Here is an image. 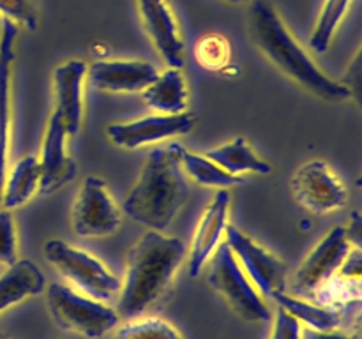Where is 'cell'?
<instances>
[{
    "instance_id": "1",
    "label": "cell",
    "mask_w": 362,
    "mask_h": 339,
    "mask_svg": "<svg viewBox=\"0 0 362 339\" xmlns=\"http://www.w3.org/2000/svg\"><path fill=\"white\" fill-rule=\"evenodd\" d=\"M186 256V246L177 237H166L156 230L144 233L127 253L117 304L119 316L131 320L156 306L172 286Z\"/></svg>"
},
{
    "instance_id": "2",
    "label": "cell",
    "mask_w": 362,
    "mask_h": 339,
    "mask_svg": "<svg viewBox=\"0 0 362 339\" xmlns=\"http://www.w3.org/2000/svg\"><path fill=\"white\" fill-rule=\"evenodd\" d=\"M250 35L257 48L283 74L313 95L331 102H341L352 97V92L343 81L332 80L318 69L306 49L288 30L278 11L267 0L251 2Z\"/></svg>"
},
{
    "instance_id": "3",
    "label": "cell",
    "mask_w": 362,
    "mask_h": 339,
    "mask_svg": "<svg viewBox=\"0 0 362 339\" xmlns=\"http://www.w3.org/2000/svg\"><path fill=\"white\" fill-rule=\"evenodd\" d=\"M180 143L151 150L136 186L122 208L133 221L161 232L175 219L189 198V184L180 162Z\"/></svg>"
},
{
    "instance_id": "4",
    "label": "cell",
    "mask_w": 362,
    "mask_h": 339,
    "mask_svg": "<svg viewBox=\"0 0 362 339\" xmlns=\"http://www.w3.org/2000/svg\"><path fill=\"white\" fill-rule=\"evenodd\" d=\"M209 282L230 309L250 323H267L272 314L257 286L237 261L228 244L221 242L211 256Z\"/></svg>"
},
{
    "instance_id": "5",
    "label": "cell",
    "mask_w": 362,
    "mask_h": 339,
    "mask_svg": "<svg viewBox=\"0 0 362 339\" xmlns=\"http://www.w3.org/2000/svg\"><path fill=\"white\" fill-rule=\"evenodd\" d=\"M48 306L60 328L76 332L88 339L103 338L120 321L117 309L62 282L49 285Z\"/></svg>"
},
{
    "instance_id": "6",
    "label": "cell",
    "mask_w": 362,
    "mask_h": 339,
    "mask_svg": "<svg viewBox=\"0 0 362 339\" xmlns=\"http://www.w3.org/2000/svg\"><path fill=\"white\" fill-rule=\"evenodd\" d=\"M45 258L67 281L83 292V295L105 302L120 292V279L113 275L98 258L64 240H48L45 244Z\"/></svg>"
},
{
    "instance_id": "7",
    "label": "cell",
    "mask_w": 362,
    "mask_h": 339,
    "mask_svg": "<svg viewBox=\"0 0 362 339\" xmlns=\"http://www.w3.org/2000/svg\"><path fill=\"white\" fill-rule=\"evenodd\" d=\"M225 239L262 297L274 299L276 293L285 292L286 267L276 254L233 225L226 226Z\"/></svg>"
},
{
    "instance_id": "8",
    "label": "cell",
    "mask_w": 362,
    "mask_h": 339,
    "mask_svg": "<svg viewBox=\"0 0 362 339\" xmlns=\"http://www.w3.org/2000/svg\"><path fill=\"white\" fill-rule=\"evenodd\" d=\"M119 207L99 177H87L71 212V228L78 237L112 235L120 226Z\"/></svg>"
},
{
    "instance_id": "9",
    "label": "cell",
    "mask_w": 362,
    "mask_h": 339,
    "mask_svg": "<svg viewBox=\"0 0 362 339\" xmlns=\"http://www.w3.org/2000/svg\"><path fill=\"white\" fill-rule=\"evenodd\" d=\"M350 251L352 242L346 235L345 226L332 228L299 265L292 278V292L304 297L315 295L320 286L338 274Z\"/></svg>"
},
{
    "instance_id": "10",
    "label": "cell",
    "mask_w": 362,
    "mask_h": 339,
    "mask_svg": "<svg viewBox=\"0 0 362 339\" xmlns=\"http://www.w3.org/2000/svg\"><path fill=\"white\" fill-rule=\"evenodd\" d=\"M296 200L313 214H329L339 210L349 201V193L339 177L324 161L306 162L292 179Z\"/></svg>"
},
{
    "instance_id": "11",
    "label": "cell",
    "mask_w": 362,
    "mask_h": 339,
    "mask_svg": "<svg viewBox=\"0 0 362 339\" xmlns=\"http://www.w3.org/2000/svg\"><path fill=\"white\" fill-rule=\"evenodd\" d=\"M193 127L194 117L191 113H158L131 122L112 124L108 127V136L117 147L133 150L156 141L184 136L191 133Z\"/></svg>"
},
{
    "instance_id": "12",
    "label": "cell",
    "mask_w": 362,
    "mask_h": 339,
    "mask_svg": "<svg viewBox=\"0 0 362 339\" xmlns=\"http://www.w3.org/2000/svg\"><path fill=\"white\" fill-rule=\"evenodd\" d=\"M141 23L165 64L173 69L184 66V39L168 0H136Z\"/></svg>"
},
{
    "instance_id": "13",
    "label": "cell",
    "mask_w": 362,
    "mask_h": 339,
    "mask_svg": "<svg viewBox=\"0 0 362 339\" xmlns=\"http://www.w3.org/2000/svg\"><path fill=\"white\" fill-rule=\"evenodd\" d=\"M228 210H230V193L226 189H219L214 194L207 208L198 221L197 232H194L193 242L189 249V275L198 278L204 270L205 263L211 260L214 251L221 244L225 237V230L228 226Z\"/></svg>"
},
{
    "instance_id": "14",
    "label": "cell",
    "mask_w": 362,
    "mask_h": 339,
    "mask_svg": "<svg viewBox=\"0 0 362 339\" xmlns=\"http://www.w3.org/2000/svg\"><path fill=\"white\" fill-rule=\"evenodd\" d=\"M85 78H87V64L83 60H69L60 64L53 74L57 101L53 115L62 124L67 136H74L80 131Z\"/></svg>"
},
{
    "instance_id": "15",
    "label": "cell",
    "mask_w": 362,
    "mask_h": 339,
    "mask_svg": "<svg viewBox=\"0 0 362 339\" xmlns=\"http://www.w3.org/2000/svg\"><path fill=\"white\" fill-rule=\"evenodd\" d=\"M159 71L144 60H95L87 76L105 92H141L158 78Z\"/></svg>"
},
{
    "instance_id": "16",
    "label": "cell",
    "mask_w": 362,
    "mask_h": 339,
    "mask_svg": "<svg viewBox=\"0 0 362 339\" xmlns=\"http://www.w3.org/2000/svg\"><path fill=\"white\" fill-rule=\"evenodd\" d=\"M66 131L55 115L49 117L42 140L41 157V184L39 193L52 194L59 191L64 184L71 182L76 175V162L66 152Z\"/></svg>"
},
{
    "instance_id": "17",
    "label": "cell",
    "mask_w": 362,
    "mask_h": 339,
    "mask_svg": "<svg viewBox=\"0 0 362 339\" xmlns=\"http://www.w3.org/2000/svg\"><path fill=\"white\" fill-rule=\"evenodd\" d=\"M0 201L7 175L11 131V67L14 60V42L18 37V25L0 18Z\"/></svg>"
},
{
    "instance_id": "18",
    "label": "cell",
    "mask_w": 362,
    "mask_h": 339,
    "mask_svg": "<svg viewBox=\"0 0 362 339\" xmlns=\"http://www.w3.org/2000/svg\"><path fill=\"white\" fill-rule=\"evenodd\" d=\"M45 285V274L34 261L16 260L0 275V314L28 297L39 295Z\"/></svg>"
},
{
    "instance_id": "19",
    "label": "cell",
    "mask_w": 362,
    "mask_h": 339,
    "mask_svg": "<svg viewBox=\"0 0 362 339\" xmlns=\"http://www.w3.org/2000/svg\"><path fill=\"white\" fill-rule=\"evenodd\" d=\"M141 92L145 105L159 113H182L189 105L186 78L182 71L173 67L158 74V78Z\"/></svg>"
},
{
    "instance_id": "20",
    "label": "cell",
    "mask_w": 362,
    "mask_h": 339,
    "mask_svg": "<svg viewBox=\"0 0 362 339\" xmlns=\"http://www.w3.org/2000/svg\"><path fill=\"white\" fill-rule=\"evenodd\" d=\"M205 157L214 161L216 165L221 166L225 172L232 175L240 177V173H257V175H269L272 172V166L265 162L264 159L258 157L257 152L253 150L246 138L239 136L221 147L211 148L205 152Z\"/></svg>"
},
{
    "instance_id": "21",
    "label": "cell",
    "mask_w": 362,
    "mask_h": 339,
    "mask_svg": "<svg viewBox=\"0 0 362 339\" xmlns=\"http://www.w3.org/2000/svg\"><path fill=\"white\" fill-rule=\"evenodd\" d=\"M39 184H41L39 159L35 155H27V157L20 159L6 175L0 203L7 210H13L20 205L27 203L34 196L35 191H39Z\"/></svg>"
},
{
    "instance_id": "22",
    "label": "cell",
    "mask_w": 362,
    "mask_h": 339,
    "mask_svg": "<svg viewBox=\"0 0 362 339\" xmlns=\"http://www.w3.org/2000/svg\"><path fill=\"white\" fill-rule=\"evenodd\" d=\"M274 300L279 304V307L288 311L299 323H306L315 331H332V328H338L341 321V314L334 307L306 302L299 297L286 295L285 292L276 293Z\"/></svg>"
},
{
    "instance_id": "23",
    "label": "cell",
    "mask_w": 362,
    "mask_h": 339,
    "mask_svg": "<svg viewBox=\"0 0 362 339\" xmlns=\"http://www.w3.org/2000/svg\"><path fill=\"white\" fill-rule=\"evenodd\" d=\"M180 162L182 168L191 179L200 186L207 187H219V189H226L230 186H239L244 184L243 177L232 175V173L225 172L219 165L205 157L204 154H194V152L180 148Z\"/></svg>"
},
{
    "instance_id": "24",
    "label": "cell",
    "mask_w": 362,
    "mask_h": 339,
    "mask_svg": "<svg viewBox=\"0 0 362 339\" xmlns=\"http://www.w3.org/2000/svg\"><path fill=\"white\" fill-rule=\"evenodd\" d=\"M350 4L352 0H325L310 37V46L315 52L324 53L329 48L332 35L336 34L343 18L346 16Z\"/></svg>"
},
{
    "instance_id": "25",
    "label": "cell",
    "mask_w": 362,
    "mask_h": 339,
    "mask_svg": "<svg viewBox=\"0 0 362 339\" xmlns=\"http://www.w3.org/2000/svg\"><path fill=\"white\" fill-rule=\"evenodd\" d=\"M115 339H184V335L161 318H131L117 331Z\"/></svg>"
},
{
    "instance_id": "26",
    "label": "cell",
    "mask_w": 362,
    "mask_h": 339,
    "mask_svg": "<svg viewBox=\"0 0 362 339\" xmlns=\"http://www.w3.org/2000/svg\"><path fill=\"white\" fill-rule=\"evenodd\" d=\"M194 53H197V60L202 67L209 71H221L230 62L232 48L225 35L207 34L197 42Z\"/></svg>"
},
{
    "instance_id": "27",
    "label": "cell",
    "mask_w": 362,
    "mask_h": 339,
    "mask_svg": "<svg viewBox=\"0 0 362 339\" xmlns=\"http://www.w3.org/2000/svg\"><path fill=\"white\" fill-rule=\"evenodd\" d=\"M0 18L21 25L27 30H35L39 25L35 0H0Z\"/></svg>"
},
{
    "instance_id": "28",
    "label": "cell",
    "mask_w": 362,
    "mask_h": 339,
    "mask_svg": "<svg viewBox=\"0 0 362 339\" xmlns=\"http://www.w3.org/2000/svg\"><path fill=\"white\" fill-rule=\"evenodd\" d=\"M18 256L16 222L11 210H0V263L13 265Z\"/></svg>"
},
{
    "instance_id": "29",
    "label": "cell",
    "mask_w": 362,
    "mask_h": 339,
    "mask_svg": "<svg viewBox=\"0 0 362 339\" xmlns=\"http://www.w3.org/2000/svg\"><path fill=\"white\" fill-rule=\"evenodd\" d=\"M300 323L283 307H279L272 323V332L269 339H303L300 338Z\"/></svg>"
},
{
    "instance_id": "30",
    "label": "cell",
    "mask_w": 362,
    "mask_h": 339,
    "mask_svg": "<svg viewBox=\"0 0 362 339\" xmlns=\"http://www.w3.org/2000/svg\"><path fill=\"white\" fill-rule=\"evenodd\" d=\"M300 338L303 339H356V338H350V335L343 334V332L336 331H315V328H304L300 331Z\"/></svg>"
},
{
    "instance_id": "31",
    "label": "cell",
    "mask_w": 362,
    "mask_h": 339,
    "mask_svg": "<svg viewBox=\"0 0 362 339\" xmlns=\"http://www.w3.org/2000/svg\"><path fill=\"white\" fill-rule=\"evenodd\" d=\"M361 225H362L361 214L356 210L352 214V219H350L349 228H345L346 235H349V239H350V242H356V244L361 242Z\"/></svg>"
},
{
    "instance_id": "32",
    "label": "cell",
    "mask_w": 362,
    "mask_h": 339,
    "mask_svg": "<svg viewBox=\"0 0 362 339\" xmlns=\"http://www.w3.org/2000/svg\"><path fill=\"white\" fill-rule=\"evenodd\" d=\"M228 4H244V2H250V0H225Z\"/></svg>"
},
{
    "instance_id": "33",
    "label": "cell",
    "mask_w": 362,
    "mask_h": 339,
    "mask_svg": "<svg viewBox=\"0 0 362 339\" xmlns=\"http://www.w3.org/2000/svg\"><path fill=\"white\" fill-rule=\"evenodd\" d=\"M0 339H9V338H6V335H2V334H0Z\"/></svg>"
},
{
    "instance_id": "34",
    "label": "cell",
    "mask_w": 362,
    "mask_h": 339,
    "mask_svg": "<svg viewBox=\"0 0 362 339\" xmlns=\"http://www.w3.org/2000/svg\"><path fill=\"white\" fill-rule=\"evenodd\" d=\"M0 21H2V20H0Z\"/></svg>"
}]
</instances>
